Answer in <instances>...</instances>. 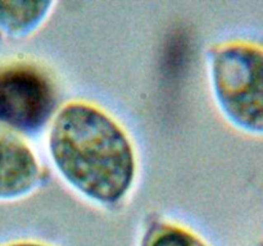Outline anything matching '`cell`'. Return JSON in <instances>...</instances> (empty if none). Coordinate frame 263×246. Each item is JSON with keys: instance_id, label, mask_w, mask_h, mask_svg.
Returning <instances> with one entry per match:
<instances>
[{"instance_id": "obj_1", "label": "cell", "mask_w": 263, "mask_h": 246, "mask_svg": "<svg viewBox=\"0 0 263 246\" xmlns=\"http://www.w3.org/2000/svg\"><path fill=\"white\" fill-rule=\"evenodd\" d=\"M49 150L66 181L95 201L117 202L133 186V145L120 125L94 105H64L51 125Z\"/></svg>"}, {"instance_id": "obj_2", "label": "cell", "mask_w": 263, "mask_h": 246, "mask_svg": "<svg viewBox=\"0 0 263 246\" xmlns=\"http://www.w3.org/2000/svg\"><path fill=\"white\" fill-rule=\"evenodd\" d=\"M211 77L216 100L234 126L263 135V48L252 43H229L211 54Z\"/></svg>"}, {"instance_id": "obj_3", "label": "cell", "mask_w": 263, "mask_h": 246, "mask_svg": "<svg viewBox=\"0 0 263 246\" xmlns=\"http://www.w3.org/2000/svg\"><path fill=\"white\" fill-rule=\"evenodd\" d=\"M57 102L50 78L32 64H0V127L33 135L43 130Z\"/></svg>"}, {"instance_id": "obj_4", "label": "cell", "mask_w": 263, "mask_h": 246, "mask_svg": "<svg viewBox=\"0 0 263 246\" xmlns=\"http://www.w3.org/2000/svg\"><path fill=\"white\" fill-rule=\"evenodd\" d=\"M40 168L30 146L14 132L0 127V200L30 194L39 183Z\"/></svg>"}, {"instance_id": "obj_5", "label": "cell", "mask_w": 263, "mask_h": 246, "mask_svg": "<svg viewBox=\"0 0 263 246\" xmlns=\"http://www.w3.org/2000/svg\"><path fill=\"white\" fill-rule=\"evenodd\" d=\"M53 3L39 0L0 2V31L8 36H25L48 15Z\"/></svg>"}, {"instance_id": "obj_6", "label": "cell", "mask_w": 263, "mask_h": 246, "mask_svg": "<svg viewBox=\"0 0 263 246\" xmlns=\"http://www.w3.org/2000/svg\"><path fill=\"white\" fill-rule=\"evenodd\" d=\"M141 246H207L189 231L174 224H153L144 235Z\"/></svg>"}, {"instance_id": "obj_7", "label": "cell", "mask_w": 263, "mask_h": 246, "mask_svg": "<svg viewBox=\"0 0 263 246\" xmlns=\"http://www.w3.org/2000/svg\"><path fill=\"white\" fill-rule=\"evenodd\" d=\"M2 246H44V245H39V243H32V242H15V243H9V245H2Z\"/></svg>"}]
</instances>
